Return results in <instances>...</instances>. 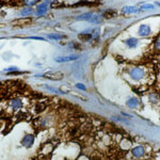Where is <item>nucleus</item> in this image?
<instances>
[{
	"instance_id": "10",
	"label": "nucleus",
	"mask_w": 160,
	"mask_h": 160,
	"mask_svg": "<svg viewBox=\"0 0 160 160\" xmlns=\"http://www.w3.org/2000/svg\"><path fill=\"white\" fill-rule=\"evenodd\" d=\"M10 107H11V109L13 111H18L22 107V100L18 98V97L12 98L11 102H10Z\"/></svg>"
},
{
	"instance_id": "11",
	"label": "nucleus",
	"mask_w": 160,
	"mask_h": 160,
	"mask_svg": "<svg viewBox=\"0 0 160 160\" xmlns=\"http://www.w3.org/2000/svg\"><path fill=\"white\" fill-rule=\"evenodd\" d=\"M131 154H132V156L136 157V158H140V157L144 156L145 149H144L143 146H136V148H133L131 149Z\"/></svg>"
},
{
	"instance_id": "20",
	"label": "nucleus",
	"mask_w": 160,
	"mask_h": 160,
	"mask_svg": "<svg viewBox=\"0 0 160 160\" xmlns=\"http://www.w3.org/2000/svg\"><path fill=\"white\" fill-rule=\"evenodd\" d=\"M38 2V0H22V4L26 7H33Z\"/></svg>"
},
{
	"instance_id": "9",
	"label": "nucleus",
	"mask_w": 160,
	"mask_h": 160,
	"mask_svg": "<svg viewBox=\"0 0 160 160\" xmlns=\"http://www.w3.org/2000/svg\"><path fill=\"white\" fill-rule=\"evenodd\" d=\"M34 126L37 128H40V129H44L45 127H47L48 124H49V121L47 120V118H38L37 120H34Z\"/></svg>"
},
{
	"instance_id": "27",
	"label": "nucleus",
	"mask_w": 160,
	"mask_h": 160,
	"mask_svg": "<svg viewBox=\"0 0 160 160\" xmlns=\"http://www.w3.org/2000/svg\"><path fill=\"white\" fill-rule=\"evenodd\" d=\"M45 2H47V3H49V4H53V3H56V2H58V0H45Z\"/></svg>"
},
{
	"instance_id": "4",
	"label": "nucleus",
	"mask_w": 160,
	"mask_h": 160,
	"mask_svg": "<svg viewBox=\"0 0 160 160\" xmlns=\"http://www.w3.org/2000/svg\"><path fill=\"white\" fill-rule=\"evenodd\" d=\"M34 143V136L32 133H27L22 139V145L26 148H30Z\"/></svg>"
},
{
	"instance_id": "24",
	"label": "nucleus",
	"mask_w": 160,
	"mask_h": 160,
	"mask_svg": "<svg viewBox=\"0 0 160 160\" xmlns=\"http://www.w3.org/2000/svg\"><path fill=\"white\" fill-rule=\"evenodd\" d=\"M155 47H156L157 50L160 51V35L156 38V41H155Z\"/></svg>"
},
{
	"instance_id": "13",
	"label": "nucleus",
	"mask_w": 160,
	"mask_h": 160,
	"mask_svg": "<svg viewBox=\"0 0 160 160\" xmlns=\"http://www.w3.org/2000/svg\"><path fill=\"white\" fill-rule=\"evenodd\" d=\"M125 44H126V46H127L128 48L133 49V48L138 47L139 40H138V38H127V40L125 41Z\"/></svg>"
},
{
	"instance_id": "14",
	"label": "nucleus",
	"mask_w": 160,
	"mask_h": 160,
	"mask_svg": "<svg viewBox=\"0 0 160 160\" xmlns=\"http://www.w3.org/2000/svg\"><path fill=\"white\" fill-rule=\"evenodd\" d=\"M139 12H140L139 9H137L135 7H130V6L124 7L122 9L123 14H137V13H139Z\"/></svg>"
},
{
	"instance_id": "16",
	"label": "nucleus",
	"mask_w": 160,
	"mask_h": 160,
	"mask_svg": "<svg viewBox=\"0 0 160 160\" xmlns=\"http://www.w3.org/2000/svg\"><path fill=\"white\" fill-rule=\"evenodd\" d=\"M79 40L82 41V42H89L90 40H92L94 38V34L93 33H86V32H81L78 35Z\"/></svg>"
},
{
	"instance_id": "2",
	"label": "nucleus",
	"mask_w": 160,
	"mask_h": 160,
	"mask_svg": "<svg viewBox=\"0 0 160 160\" xmlns=\"http://www.w3.org/2000/svg\"><path fill=\"white\" fill-rule=\"evenodd\" d=\"M129 77L135 81H140L145 77V69L143 68H140V66H136V68H132L129 71Z\"/></svg>"
},
{
	"instance_id": "23",
	"label": "nucleus",
	"mask_w": 160,
	"mask_h": 160,
	"mask_svg": "<svg viewBox=\"0 0 160 160\" xmlns=\"http://www.w3.org/2000/svg\"><path fill=\"white\" fill-rule=\"evenodd\" d=\"M16 71H18V68H17V66H10V68H8L6 69L7 73H12V72H16Z\"/></svg>"
},
{
	"instance_id": "28",
	"label": "nucleus",
	"mask_w": 160,
	"mask_h": 160,
	"mask_svg": "<svg viewBox=\"0 0 160 160\" xmlns=\"http://www.w3.org/2000/svg\"><path fill=\"white\" fill-rule=\"evenodd\" d=\"M2 1H3V0H2Z\"/></svg>"
},
{
	"instance_id": "15",
	"label": "nucleus",
	"mask_w": 160,
	"mask_h": 160,
	"mask_svg": "<svg viewBox=\"0 0 160 160\" xmlns=\"http://www.w3.org/2000/svg\"><path fill=\"white\" fill-rule=\"evenodd\" d=\"M149 102H151V104L154 106L159 105L160 104L159 94H157V93H151V94H149Z\"/></svg>"
},
{
	"instance_id": "19",
	"label": "nucleus",
	"mask_w": 160,
	"mask_h": 160,
	"mask_svg": "<svg viewBox=\"0 0 160 160\" xmlns=\"http://www.w3.org/2000/svg\"><path fill=\"white\" fill-rule=\"evenodd\" d=\"M115 15H117V12L113 11V10H108V11H105L102 13V17H105V18H112Z\"/></svg>"
},
{
	"instance_id": "1",
	"label": "nucleus",
	"mask_w": 160,
	"mask_h": 160,
	"mask_svg": "<svg viewBox=\"0 0 160 160\" xmlns=\"http://www.w3.org/2000/svg\"><path fill=\"white\" fill-rule=\"evenodd\" d=\"M77 20H86V22H89L91 24H96L98 25L102 22V17L99 15L95 14V13H92V12H88V13H84V14H81L79 15L78 17H76Z\"/></svg>"
},
{
	"instance_id": "6",
	"label": "nucleus",
	"mask_w": 160,
	"mask_h": 160,
	"mask_svg": "<svg viewBox=\"0 0 160 160\" xmlns=\"http://www.w3.org/2000/svg\"><path fill=\"white\" fill-rule=\"evenodd\" d=\"M32 22V18L30 17H22L16 20H13L12 25H15L16 27H25V26H29Z\"/></svg>"
},
{
	"instance_id": "17",
	"label": "nucleus",
	"mask_w": 160,
	"mask_h": 160,
	"mask_svg": "<svg viewBox=\"0 0 160 160\" xmlns=\"http://www.w3.org/2000/svg\"><path fill=\"white\" fill-rule=\"evenodd\" d=\"M46 108H47V105H46L45 102H37L34 106V112L41 113V112H43V111H45Z\"/></svg>"
},
{
	"instance_id": "8",
	"label": "nucleus",
	"mask_w": 160,
	"mask_h": 160,
	"mask_svg": "<svg viewBox=\"0 0 160 160\" xmlns=\"http://www.w3.org/2000/svg\"><path fill=\"white\" fill-rule=\"evenodd\" d=\"M79 58V56L77 55H72V56H59L56 57L55 61L58 62V63H64V62H71V61H75Z\"/></svg>"
},
{
	"instance_id": "18",
	"label": "nucleus",
	"mask_w": 160,
	"mask_h": 160,
	"mask_svg": "<svg viewBox=\"0 0 160 160\" xmlns=\"http://www.w3.org/2000/svg\"><path fill=\"white\" fill-rule=\"evenodd\" d=\"M32 13H33L32 7H27V8H24V9L19 12V14L24 17H27V16H29V15L32 14Z\"/></svg>"
},
{
	"instance_id": "25",
	"label": "nucleus",
	"mask_w": 160,
	"mask_h": 160,
	"mask_svg": "<svg viewBox=\"0 0 160 160\" xmlns=\"http://www.w3.org/2000/svg\"><path fill=\"white\" fill-rule=\"evenodd\" d=\"M76 88H77V89H79V90H82V91H86V90H87L86 86H84V84H82V83H77Z\"/></svg>"
},
{
	"instance_id": "3",
	"label": "nucleus",
	"mask_w": 160,
	"mask_h": 160,
	"mask_svg": "<svg viewBox=\"0 0 160 160\" xmlns=\"http://www.w3.org/2000/svg\"><path fill=\"white\" fill-rule=\"evenodd\" d=\"M41 77H43V78H47V79H49V80H55V81H57V80L63 79L64 74L61 73V72H48V73L43 74Z\"/></svg>"
},
{
	"instance_id": "5",
	"label": "nucleus",
	"mask_w": 160,
	"mask_h": 160,
	"mask_svg": "<svg viewBox=\"0 0 160 160\" xmlns=\"http://www.w3.org/2000/svg\"><path fill=\"white\" fill-rule=\"evenodd\" d=\"M48 9H49V6H48L47 2H41L35 8V14L38 16H43V15H45L48 12Z\"/></svg>"
},
{
	"instance_id": "21",
	"label": "nucleus",
	"mask_w": 160,
	"mask_h": 160,
	"mask_svg": "<svg viewBox=\"0 0 160 160\" xmlns=\"http://www.w3.org/2000/svg\"><path fill=\"white\" fill-rule=\"evenodd\" d=\"M65 37H63V35L61 34H57V33H52V34H48V38L49 40H53V41H59V40H62V38H64Z\"/></svg>"
},
{
	"instance_id": "7",
	"label": "nucleus",
	"mask_w": 160,
	"mask_h": 160,
	"mask_svg": "<svg viewBox=\"0 0 160 160\" xmlns=\"http://www.w3.org/2000/svg\"><path fill=\"white\" fill-rule=\"evenodd\" d=\"M151 32H152V29L148 25H145V24H142L140 25L138 29V33L140 37H143V38H146V37H149L151 35Z\"/></svg>"
},
{
	"instance_id": "12",
	"label": "nucleus",
	"mask_w": 160,
	"mask_h": 160,
	"mask_svg": "<svg viewBox=\"0 0 160 160\" xmlns=\"http://www.w3.org/2000/svg\"><path fill=\"white\" fill-rule=\"evenodd\" d=\"M126 105H127V107H129L130 109H137V108H139V106H140V100L137 98V97H130L129 99H127Z\"/></svg>"
},
{
	"instance_id": "22",
	"label": "nucleus",
	"mask_w": 160,
	"mask_h": 160,
	"mask_svg": "<svg viewBox=\"0 0 160 160\" xmlns=\"http://www.w3.org/2000/svg\"><path fill=\"white\" fill-rule=\"evenodd\" d=\"M154 6L153 4H143L141 7V10H145V11H148V10H154Z\"/></svg>"
},
{
	"instance_id": "26",
	"label": "nucleus",
	"mask_w": 160,
	"mask_h": 160,
	"mask_svg": "<svg viewBox=\"0 0 160 160\" xmlns=\"http://www.w3.org/2000/svg\"><path fill=\"white\" fill-rule=\"evenodd\" d=\"M30 40H40V41H45L44 38H38V37H30Z\"/></svg>"
}]
</instances>
